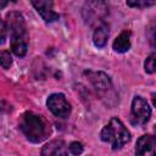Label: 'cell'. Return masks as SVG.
Listing matches in <instances>:
<instances>
[{
    "label": "cell",
    "mask_w": 156,
    "mask_h": 156,
    "mask_svg": "<svg viewBox=\"0 0 156 156\" xmlns=\"http://www.w3.org/2000/svg\"><path fill=\"white\" fill-rule=\"evenodd\" d=\"M46 105L49 107V110L56 116V117H61V118H66L69 116L71 113V105L67 101L66 96L61 93H56V94H51L48 98Z\"/></svg>",
    "instance_id": "obj_5"
},
{
    "label": "cell",
    "mask_w": 156,
    "mask_h": 156,
    "mask_svg": "<svg viewBox=\"0 0 156 156\" xmlns=\"http://www.w3.org/2000/svg\"><path fill=\"white\" fill-rule=\"evenodd\" d=\"M7 33L11 39V50L18 57H23L28 50V33L24 18L20 12H10L5 20Z\"/></svg>",
    "instance_id": "obj_1"
},
{
    "label": "cell",
    "mask_w": 156,
    "mask_h": 156,
    "mask_svg": "<svg viewBox=\"0 0 156 156\" xmlns=\"http://www.w3.org/2000/svg\"><path fill=\"white\" fill-rule=\"evenodd\" d=\"M18 127L24 136L32 143H41L51 133L48 121L43 116L30 111L22 115Z\"/></svg>",
    "instance_id": "obj_2"
},
{
    "label": "cell",
    "mask_w": 156,
    "mask_h": 156,
    "mask_svg": "<svg viewBox=\"0 0 156 156\" xmlns=\"http://www.w3.org/2000/svg\"><path fill=\"white\" fill-rule=\"evenodd\" d=\"M155 1H149V0H136V1H127L128 6L132 7H139V9H144V7H149L155 5Z\"/></svg>",
    "instance_id": "obj_15"
},
{
    "label": "cell",
    "mask_w": 156,
    "mask_h": 156,
    "mask_svg": "<svg viewBox=\"0 0 156 156\" xmlns=\"http://www.w3.org/2000/svg\"><path fill=\"white\" fill-rule=\"evenodd\" d=\"M41 156H68L67 145L61 139L51 140L43 146Z\"/></svg>",
    "instance_id": "obj_8"
},
{
    "label": "cell",
    "mask_w": 156,
    "mask_h": 156,
    "mask_svg": "<svg viewBox=\"0 0 156 156\" xmlns=\"http://www.w3.org/2000/svg\"><path fill=\"white\" fill-rule=\"evenodd\" d=\"M154 133H155V136H154V138H155V140H156V126H155V129H154Z\"/></svg>",
    "instance_id": "obj_19"
},
{
    "label": "cell",
    "mask_w": 156,
    "mask_h": 156,
    "mask_svg": "<svg viewBox=\"0 0 156 156\" xmlns=\"http://www.w3.org/2000/svg\"><path fill=\"white\" fill-rule=\"evenodd\" d=\"M135 156H156V140L154 136L146 134L136 140Z\"/></svg>",
    "instance_id": "obj_6"
},
{
    "label": "cell",
    "mask_w": 156,
    "mask_h": 156,
    "mask_svg": "<svg viewBox=\"0 0 156 156\" xmlns=\"http://www.w3.org/2000/svg\"><path fill=\"white\" fill-rule=\"evenodd\" d=\"M107 38H108V29H107V27L105 24H101V26L96 27V29L94 30V34H93L94 44L98 48H102V46L106 45Z\"/></svg>",
    "instance_id": "obj_11"
},
{
    "label": "cell",
    "mask_w": 156,
    "mask_h": 156,
    "mask_svg": "<svg viewBox=\"0 0 156 156\" xmlns=\"http://www.w3.org/2000/svg\"><path fill=\"white\" fill-rule=\"evenodd\" d=\"M6 33H7V28H6V23H5V20L1 21V44L5 43V39H6Z\"/></svg>",
    "instance_id": "obj_17"
},
{
    "label": "cell",
    "mask_w": 156,
    "mask_h": 156,
    "mask_svg": "<svg viewBox=\"0 0 156 156\" xmlns=\"http://www.w3.org/2000/svg\"><path fill=\"white\" fill-rule=\"evenodd\" d=\"M151 116V108L145 99L141 96H135L132 101V110H130V118L133 124L144 126Z\"/></svg>",
    "instance_id": "obj_4"
},
{
    "label": "cell",
    "mask_w": 156,
    "mask_h": 156,
    "mask_svg": "<svg viewBox=\"0 0 156 156\" xmlns=\"http://www.w3.org/2000/svg\"><path fill=\"white\" fill-rule=\"evenodd\" d=\"M100 138L102 141L111 144L112 150H119L130 141V133L119 118L112 117L102 128Z\"/></svg>",
    "instance_id": "obj_3"
},
{
    "label": "cell",
    "mask_w": 156,
    "mask_h": 156,
    "mask_svg": "<svg viewBox=\"0 0 156 156\" xmlns=\"http://www.w3.org/2000/svg\"><path fill=\"white\" fill-rule=\"evenodd\" d=\"M147 39L150 45L156 50V21H154L147 28Z\"/></svg>",
    "instance_id": "obj_13"
},
{
    "label": "cell",
    "mask_w": 156,
    "mask_h": 156,
    "mask_svg": "<svg viewBox=\"0 0 156 156\" xmlns=\"http://www.w3.org/2000/svg\"><path fill=\"white\" fill-rule=\"evenodd\" d=\"M113 50L116 52L123 54L127 52L130 49V32L129 30H123L113 41Z\"/></svg>",
    "instance_id": "obj_10"
},
{
    "label": "cell",
    "mask_w": 156,
    "mask_h": 156,
    "mask_svg": "<svg viewBox=\"0 0 156 156\" xmlns=\"http://www.w3.org/2000/svg\"><path fill=\"white\" fill-rule=\"evenodd\" d=\"M145 72L147 73H156V55H150L144 62Z\"/></svg>",
    "instance_id": "obj_12"
},
{
    "label": "cell",
    "mask_w": 156,
    "mask_h": 156,
    "mask_svg": "<svg viewBox=\"0 0 156 156\" xmlns=\"http://www.w3.org/2000/svg\"><path fill=\"white\" fill-rule=\"evenodd\" d=\"M84 73L88 76L89 80L91 82V84L95 87L96 90L102 91V90H107L111 88V79L106 73L93 72V71H85Z\"/></svg>",
    "instance_id": "obj_9"
},
{
    "label": "cell",
    "mask_w": 156,
    "mask_h": 156,
    "mask_svg": "<svg viewBox=\"0 0 156 156\" xmlns=\"http://www.w3.org/2000/svg\"><path fill=\"white\" fill-rule=\"evenodd\" d=\"M32 5L35 7L37 12L41 16L44 22H46V23H51L60 18V15L52 10V6H54L52 1H48V0L32 1Z\"/></svg>",
    "instance_id": "obj_7"
},
{
    "label": "cell",
    "mask_w": 156,
    "mask_h": 156,
    "mask_svg": "<svg viewBox=\"0 0 156 156\" xmlns=\"http://www.w3.org/2000/svg\"><path fill=\"white\" fill-rule=\"evenodd\" d=\"M0 61H1V66L4 69H9L11 63H12V57L10 55V51L2 50L0 54Z\"/></svg>",
    "instance_id": "obj_14"
},
{
    "label": "cell",
    "mask_w": 156,
    "mask_h": 156,
    "mask_svg": "<svg viewBox=\"0 0 156 156\" xmlns=\"http://www.w3.org/2000/svg\"><path fill=\"white\" fill-rule=\"evenodd\" d=\"M68 149H69V152H71L72 155H76V156L80 155V154L83 152V145H82V143H79V141H72V143L69 144Z\"/></svg>",
    "instance_id": "obj_16"
},
{
    "label": "cell",
    "mask_w": 156,
    "mask_h": 156,
    "mask_svg": "<svg viewBox=\"0 0 156 156\" xmlns=\"http://www.w3.org/2000/svg\"><path fill=\"white\" fill-rule=\"evenodd\" d=\"M152 104H154V106L156 107V93L152 94Z\"/></svg>",
    "instance_id": "obj_18"
}]
</instances>
